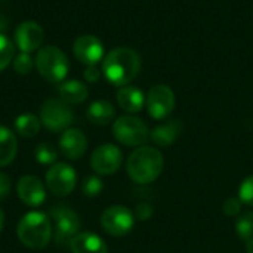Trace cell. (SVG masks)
I'll return each mask as SVG.
<instances>
[{
    "label": "cell",
    "instance_id": "26",
    "mask_svg": "<svg viewBox=\"0 0 253 253\" xmlns=\"http://www.w3.org/2000/svg\"><path fill=\"white\" fill-rule=\"evenodd\" d=\"M102 188H104V184H102L101 178H98V176H87V178H84V181L82 184V191L86 197L99 196Z\"/></svg>",
    "mask_w": 253,
    "mask_h": 253
},
{
    "label": "cell",
    "instance_id": "4",
    "mask_svg": "<svg viewBox=\"0 0 253 253\" xmlns=\"http://www.w3.org/2000/svg\"><path fill=\"white\" fill-rule=\"evenodd\" d=\"M36 67L40 76L47 82L62 83L68 74L70 62L61 49L55 46H44L36 56Z\"/></svg>",
    "mask_w": 253,
    "mask_h": 253
},
{
    "label": "cell",
    "instance_id": "22",
    "mask_svg": "<svg viewBox=\"0 0 253 253\" xmlns=\"http://www.w3.org/2000/svg\"><path fill=\"white\" fill-rule=\"evenodd\" d=\"M40 127H42V120L31 113L21 114L15 119V129L22 138L36 136L40 132Z\"/></svg>",
    "mask_w": 253,
    "mask_h": 253
},
{
    "label": "cell",
    "instance_id": "33",
    "mask_svg": "<svg viewBox=\"0 0 253 253\" xmlns=\"http://www.w3.org/2000/svg\"><path fill=\"white\" fill-rule=\"evenodd\" d=\"M246 252L253 253V237L249 242H246Z\"/></svg>",
    "mask_w": 253,
    "mask_h": 253
},
{
    "label": "cell",
    "instance_id": "3",
    "mask_svg": "<svg viewBox=\"0 0 253 253\" xmlns=\"http://www.w3.org/2000/svg\"><path fill=\"white\" fill-rule=\"evenodd\" d=\"M16 236L19 242L30 249H43L49 245L53 228L50 219L42 212L25 213L16 227Z\"/></svg>",
    "mask_w": 253,
    "mask_h": 253
},
{
    "label": "cell",
    "instance_id": "25",
    "mask_svg": "<svg viewBox=\"0 0 253 253\" xmlns=\"http://www.w3.org/2000/svg\"><path fill=\"white\" fill-rule=\"evenodd\" d=\"M13 59V43L0 33V71H3Z\"/></svg>",
    "mask_w": 253,
    "mask_h": 253
},
{
    "label": "cell",
    "instance_id": "31",
    "mask_svg": "<svg viewBox=\"0 0 253 253\" xmlns=\"http://www.w3.org/2000/svg\"><path fill=\"white\" fill-rule=\"evenodd\" d=\"M84 79L89 83H96L101 79V71L96 68V65H87V68L84 70Z\"/></svg>",
    "mask_w": 253,
    "mask_h": 253
},
{
    "label": "cell",
    "instance_id": "16",
    "mask_svg": "<svg viewBox=\"0 0 253 253\" xmlns=\"http://www.w3.org/2000/svg\"><path fill=\"white\" fill-rule=\"evenodd\" d=\"M70 249L73 253H108L105 242L93 233H79L70 242Z\"/></svg>",
    "mask_w": 253,
    "mask_h": 253
},
{
    "label": "cell",
    "instance_id": "15",
    "mask_svg": "<svg viewBox=\"0 0 253 253\" xmlns=\"http://www.w3.org/2000/svg\"><path fill=\"white\" fill-rule=\"evenodd\" d=\"M87 148V139L79 129H67L59 138V150L68 160H79Z\"/></svg>",
    "mask_w": 253,
    "mask_h": 253
},
{
    "label": "cell",
    "instance_id": "1",
    "mask_svg": "<svg viewBox=\"0 0 253 253\" xmlns=\"http://www.w3.org/2000/svg\"><path fill=\"white\" fill-rule=\"evenodd\" d=\"M105 79L114 86H127L141 71V56L130 47H116L102 62Z\"/></svg>",
    "mask_w": 253,
    "mask_h": 253
},
{
    "label": "cell",
    "instance_id": "14",
    "mask_svg": "<svg viewBox=\"0 0 253 253\" xmlns=\"http://www.w3.org/2000/svg\"><path fill=\"white\" fill-rule=\"evenodd\" d=\"M16 194L19 200L28 208H39L46 200V190L43 182L33 175H25L18 181Z\"/></svg>",
    "mask_w": 253,
    "mask_h": 253
},
{
    "label": "cell",
    "instance_id": "24",
    "mask_svg": "<svg viewBox=\"0 0 253 253\" xmlns=\"http://www.w3.org/2000/svg\"><path fill=\"white\" fill-rule=\"evenodd\" d=\"M34 156L40 165H55L56 163V148L49 142H42L37 145Z\"/></svg>",
    "mask_w": 253,
    "mask_h": 253
},
{
    "label": "cell",
    "instance_id": "12",
    "mask_svg": "<svg viewBox=\"0 0 253 253\" xmlns=\"http://www.w3.org/2000/svg\"><path fill=\"white\" fill-rule=\"evenodd\" d=\"M43 39L44 31L36 21H24L15 30V44L25 53L37 50L42 46Z\"/></svg>",
    "mask_w": 253,
    "mask_h": 253
},
{
    "label": "cell",
    "instance_id": "9",
    "mask_svg": "<svg viewBox=\"0 0 253 253\" xmlns=\"http://www.w3.org/2000/svg\"><path fill=\"white\" fill-rule=\"evenodd\" d=\"M101 225L110 236H127L135 225V215L125 206L114 205L107 208L101 215Z\"/></svg>",
    "mask_w": 253,
    "mask_h": 253
},
{
    "label": "cell",
    "instance_id": "6",
    "mask_svg": "<svg viewBox=\"0 0 253 253\" xmlns=\"http://www.w3.org/2000/svg\"><path fill=\"white\" fill-rule=\"evenodd\" d=\"M114 138L127 147L142 145L150 138L148 126L135 116H122L113 125Z\"/></svg>",
    "mask_w": 253,
    "mask_h": 253
},
{
    "label": "cell",
    "instance_id": "32",
    "mask_svg": "<svg viewBox=\"0 0 253 253\" xmlns=\"http://www.w3.org/2000/svg\"><path fill=\"white\" fill-rule=\"evenodd\" d=\"M151 213H153V209L148 205H139L136 208V216L139 219H148L151 216Z\"/></svg>",
    "mask_w": 253,
    "mask_h": 253
},
{
    "label": "cell",
    "instance_id": "17",
    "mask_svg": "<svg viewBox=\"0 0 253 253\" xmlns=\"http://www.w3.org/2000/svg\"><path fill=\"white\" fill-rule=\"evenodd\" d=\"M58 92H59V98L70 104H82L87 99L89 96V90L87 86L80 82V80H65L62 83H59L58 86Z\"/></svg>",
    "mask_w": 253,
    "mask_h": 253
},
{
    "label": "cell",
    "instance_id": "34",
    "mask_svg": "<svg viewBox=\"0 0 253 253\" xmlns=\"http://www.w3.org/2000/svg\"><path fill=\"white\" fill-rule=\"evenodd\" d=\"M3 225H4V215H3V211L0 209V233L3 230Z\"/></svg>",
    "mask_w": 253,
    "mask_h": 253
},
{
    "label": "cell",
    "instance_id": "20",
    "mask_svg": "<svg viewBox=\"0 0 253 253\" xmlns=\"http://www.w3.org/2000/svg\"><path fill=\"white\" fill-rule=\"evenodd\" d=\"M86 116L90 123L98 125V126H105V125L111 123V120L114 119L116 110L111 102H108L105 99H99L89 105Z\"/></svg>",
    "mask_w": 253,
    "mask_h": 253
},
{
    "label": "cell",
    "instance_id": "2",
    "mask_svg": "<svg viewBox=\"0 0 253 253\" xmlns=\"http://www.w3.org/2000/svg\"><path fill=\"white\" fill-rule=\"evenodd\" d=\"M163 156L157 148L139 147L127 159V173L136 184H150L156 181L163 170Z\"/></svg>",
    "mask_w": 253,
    "mask_h": 253
},
{
    "label": "cell",
    "instance_id": "19",
    "mask_svg": "<svg viewBox=\"0 0 253 253\" xmlns=\"http://www.w3.org/2000/svg\"><path fill=\"white\" fill-rule=\"evenodd\" d=\"M117 102L119 105L127 113H138L142 110L145 104L144 92L135 86H123L117 92Z\"/></svg>",
    "mask_w": 253,
    "mask_h": 253
},
{
    "label": "cell",
    "instance_id": "7",
    "mask_svg": "<svg viewBox=\"0 0 253 253\" xmlns=\"http://www.w3.org/2000/svg\"><path fill=\"white\" fill-rule=\"evenodd\" d=\"M40 120L50 132H64L73 122V111L62 99L50 98L40 108Z\"/></svg>",
    "mask_w": 253,
    "mask_h": 253
},
{
    "label": "cell",
    "instance_id": "21",
    "mask_svg": "<svg viewBox=\"0 0 253 253\" xmlns=\"http://www.w3.org/2000/svg\"><path fill=\"white\" fill-rule=\"evenodd\" d=\"M18 151L16 136L6 126H0V168L13 162Z\"/></svg>",
    "mask_w": 253,
    "mask_h": 253
},
{
    "label": "cell",
    "instance_id": "18",
    "mask_svg": "<svg viewBox=\"0 0 253 253\" xmlns=\"http://www.w3.org/2000/svg\"><path fill=\"white\" fill-rule=\"evenodd\" d=\"M182 129L184 127L179 120H169L154 127V130L150 133V138L153 139L154 144L160 147H168L179 138V135L182 133Z\"/></svg>",
    "mask_w": 253,
    "mask_h": 253
},
{
    "label": "cell",
    "instance_id": "30",
    "mask_svg": "<svg viewBox=\"0 0 253 253\" xmlns=\"http://www.w3.org/2000/svg\"><path fill=\"white\" fill-rule=\"evenodd\" d=\"M10 193V178L0 172V200H4Z\"/></svg>",
    "mask_w": 253,
    "mask_h": 253
},
{
    "label": "cell",
    "instance_id": "23",
    "mask_svg": "<svg viewBox=\"0 0 253 253\" xmlns=\"http://www.w3.org/2000/svg\"><path fill=\"white\" fill-rule=\"evenodd\" d=\"M236 233L237 236L249 242L253 237V212H246L243 215L239 216L237 222H236Z\"/></svg>",
    "mask_w": 253,
    "mask_h": 253
},
{
    "label": "cell",
    "instance_id": "13",
    "mask_svg": "<svg viewBox=\"0 0 253 253\" xmlns=\"http://www.w3.org/2000/svg\"><path fill=\"white\" fill-rule=\"evenodd\" d=\"M73 52L82 64L96 65L104 58V44L98 37L92 34H84L76 39L73 44Z\"/></svg>",
    "mask_w": 253,
    "mask_h": 253
},
{
    "label": "cell",
    "instance_id": "29",
    "mask_svg": "<svg viewBox=\"0 0 253 253\" xmlns=\"http://www.w3.org/2000/svg\"><path fill=\"white\" fill-rule=\"evenodd\" d=\"M222 211L227 216H237L242 211V200L239 197H230L225 200Z\"/></svg>",
    "mask_w": 253,
    "mask_h": 253
},
{
    "label": "cell",
    "instance_id": "11",
    "mask_svg": "<svg viewBox=\"0 0 253 253\" xmlns=\"http://www.w3.org/2000/svg\"><path fill=\"white\" fill-rule=\"evenodd\" d=\"M123 162V154L119 147L113 144L99 145L90 156V166L99 175L116 173Z\"/></svg>",
    "mask_w": 253,
    "mask_h": 253
},
{
    "label": "cell",
    "instance_id": "10",
    "mask_svg": "<svg viewBox=\"0 0 253 253\" xmlns=\"http://www.w3.org/2000/svg\"><path fill=\"white\" fill-rule=\"evenodd\" d=\"M145 104L148 114L153 119H166L175 108V93L166 84H156L148 90Z\"/></svg>",
    "mask_w": 253,
    "mask_h": 253
},
{
    "label": "cell",
    "instance_id": "8",
    "mask_svg": "<svg viewBox=\"0 0 253 253\" xmlns=\"http://www.w3.org/2000/svg\"><path fill=\"white\" fill-rule=\"evenodd\" d=\"M77 184V175L73 166L64 162H58L46 172V187L56 197L68 196Z\"/></svg>",
    "mask_w": 253,
    "mask_h": 253
},
{
    "label": "cell",
    "instance_id": "28",
    "mask_svg": "<svg viewBox=\"0 0 253 253\" xmlns=\"http://www.w3.org/2000/svg\"><path fill=\"white\" fill-rule=\"evenodd\" d=\"M239 199L242 200V203L253 206V175L246 178L239 188Z\"/></svg>",
    "mask_w": 253,
    "mask_h": 253
},
{
    "label": "cell",
    "instance_id": "27",
    "mask_svg": "<svg viewBox=\"0 0 253 253\" xmlns=\"http://www.w3.org/2000/svg\"><path fill=\"white\" fill-rule=\"evenodd\" d=\"M33 65H34V61L30 53L21 52L19 55L13 58V68L18 74H28L33 70Z\"/></svg>",
    "mask_w": 253,
    "mask_h": 253
},
{
    "label": "cell",
    "instance_id": "5",
    "mask_svg": "<svg viewBox=\"0 0 253 253\" xmlns=\"http://www.w3.org/2000/svg\"><path fill=\"white\" fill-rule=\"evenodd\" d=\"M50 218L53 219V239L58 245L70 243L79 234L82 227L80 216L67 205H56L52 208Z\"/></svg>",
    "mask_w": 253,
    "mask_h": 253
}]
</instances>
